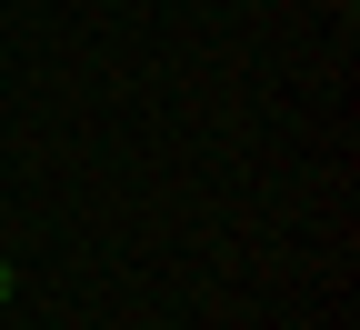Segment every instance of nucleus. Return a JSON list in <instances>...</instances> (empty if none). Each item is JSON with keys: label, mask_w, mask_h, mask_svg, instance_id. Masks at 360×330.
<instances>
[{"label": "nucleus", "mask_w": 360, "mask_h": 330, "mask_svg": "<svg viewBox=\"0 0 360 330\" xmlns=\"http://www.w3.org/2000/svg\"><path fill=\"white\" fill-rule=\"evenodd\" d=\"M0 310H11V270H0Z\"/></svg>", "instance_id": "f257e3e1"}, {"label": "nucleus", "mask_w": 360, "mask_h": 330, "mask_svg": "<svg viewBox=\"0 0 360 330\" xmlns=\"http://www.w3.org/2000/svg\"><path fill=\"white\" fill-rule=\"evenodd\" d=\"M340 11H350V0H340Z\"/></svg>", "instance_id": "f03ea898"}]
</instances>
